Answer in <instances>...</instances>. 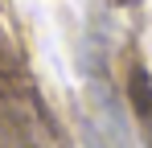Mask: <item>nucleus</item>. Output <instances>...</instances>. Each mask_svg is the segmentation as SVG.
I'll use <instances>...</instances> for the list:
<instances>
[{
	"instance_id": "f257e3e1",
	"label": "nucleus",
	"mask_w": 152,
	"mask_h": 148,
	"mask_svg": "<svg viewBox=\"0 0 152 148\" xmlns=\"http://www.w3.org/2000/svg\"><path fill=\"white\" fill-rule=\"evenodd\" d=\"M82 136H86V148H132L124 103H119V95L111 91V82L103 74H91V82H86Z\"/></svg>"
},
{
	"instance_id": "f03ea898",
	"label": "nucleus",
	"mask_w": 152,
	"mask_h": 148,
	"mask_svg": "<svg viewBox=\"0 0 152 148\" xmlns=\"http://www.w3.org/2000/svg\"><path fill=\"white\" fill-rule=\"evenodd\" d=\"M132 99H136V111H140V123H144V136H148V148H152V82H148V74H136Z\"/></svg>"
}]
</instances>
